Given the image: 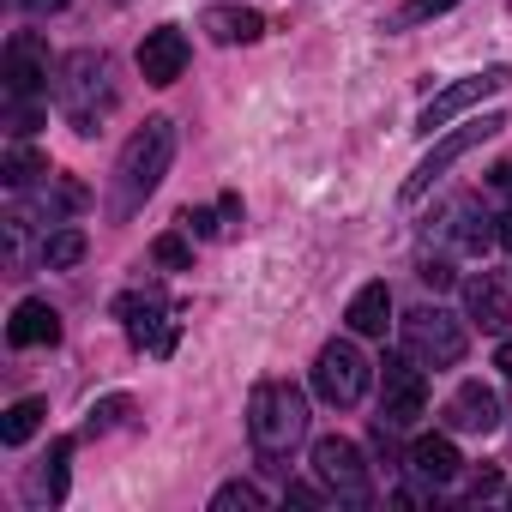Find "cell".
<instances>
[{
  "mask_svg": "<svg viewBox=\"0 0 512 512\" xmlns=\"http://www.w3.org/2000/svg\"><path fill=\"white\" fill-rule=\"evenodd\" d=\"M169 163H175V121H169V115H151V121L121 145V157H115V169H109V217L127 223V217L163 187Z\"/></svg>",
  "mask_w": 512,
  "mask_h": 512,
  "instance_id": "1",
  "label": "cell"
},
{
  "mask_svg": "<svg viewBox=\"0 0 512 512\" xmlns=\"http://www.w3.org/2000/svg\"><path fill=\"white\" fill-rule=\"evenodd\" d=\"M115 103H121V85H115V61L103 49H73L55 61V109L67 115V127L79 139L103 133Z\"/></svg>",
  "mask_w": 512,
  "mask_h": 512,
  "instance_id": "2",
  "label": "cell"
},
{
  "mask_svg": "<svg viewBox=\"0 0 512 512\" xmlns=\"http://www.w3.org/2000/svg\"><path fill=\"white\" fill-rule=\"evenodd\" d=\"M247 434L272 470H284L278 458H290L308 434V392L296 380H260L247 392Z\"/></svg>",
  "mask_w": 512,
  "mask_h": 512,
  "instance_id": "3",
  "label": "cell"
},
{
  "mask_svg": "<svg viewBox=\"0 0 512 512\" xmlns=\"http://www.w3.org/2000/svg\"><path fill=\"white\" fill-rule=\"evenodd\" d=\"M494 133H506V115H500V109H488V115H476V121L452 127V133H440V139H434V151H428V157L410 169V181H404V199H422V193H428V187H434V181H440L452 163H464V157H470L482 139H494Z\"/></svg>",
  "mask_w": 512,
  "mask_h": 512,
  "instance_id": "4",
  "label": "cell"
},
{
  "mask_svg": "<svg viewBox=\"0 0 512 512\" xmlns=\"http://www.w3.org/2000/svg\"><path fill=\"white\" fill-rule=\"evenodd\" d=\"M398 332H404V350H410L422 368H458L464 350H470L464 326H458L446 308H410V314L398 320Z\"/></svg>",
  "mask_w": 512,
  "mask_h": 512,
  "instance_id": "5",
  "label": "cell"
},
{
  "mask_svg": "<svg viewBox=\"0 0 512 512\" xmlns=\"http://www.w3.org/2000/svg\"><path fill=\"white\" fill-rule=\"evenodd\" d=\"M368 380H374V362H368V356H362L350 338H332V344H320V356H314V392H320L332 410H350V404H362Z\"/></svg>",
  "mask_w": 512,
  "mask_h": 512,
  "instance_id": "6",
  "label": "cell"
},
{
  "mask_svg": "<svg viewBox=\"0 0 512 512\" xmlns=\"http://www.w3.org/2000/svg\"><path fill=\"white\" fill-rule=\"evenodd\" d=\"M506 85H512V67H482V73H470V79H452L446 91H434V97L416 109V133H422V139H434L452 115L476 109L482 97H494V91H506Z\"/></svg>",
  "mask_w": 512,
  "mask_h": 512,
  "instance_id": "7",
  "label": "cell"
},
{
  "mask_svg": "<svg viewBox=\"0 0 512 512\" xmlns=\"http://www.w3.org/2000/svg\"><path fill=\"white\" fill-rule=\"evenodd\" d=\"M314 476H320L338 500H350V506H362V500L374 494V482H368V452H362L356 440H344V434L314 440Z\"/></svg>",
  "mask_w": 512,
  "mask_h": 512,
  "instance_id": "8",
  "label": "cell"
},
{
  "mask_svg": "<svg viewBox=\"0 0 512 512\" xmlns=\"http://www.w3.org/2000/svg\"><path fill=\"white\" fill-rule=\"evenodd\" d=\"M422 410H428L422 362H416V356H386V362H380V416H386L392 428H410Z\"/></svg>",
  "mask_w": 512,
  "mask_h": 512,
  "instance_id": "9",
  "label": "cell"
},
{
  "mask_svg": "<svg viewBox=\"0 0 512 512\" xmlns=\"http://www.w3.org/2000/svg\"><path fill=\"white\" fill-rule=\"evenodd\" d=\"M187 61H193V49H187V31L181 25H157V31H145V43H139V73H145V85H175L181 73H187Z\"/></svg>",
  "mask_w": 512,
  "mask_h": 512,
  "instance_id": "10",
  "label": "cell"
},
{
  "mask_svg": "<svg viewBox=\"0 0 512 512\" xmlns=\"http://www.w3.org/2000/svg\"><path fill=\"white\" fill-rule=\"evenodd\" d=\"M43 85H49V49L37 31H19L7 43V97L19 103V97H37Z\"/></svg>",
  "mask_w": 512,
  "mask_h": 512,
  "instance_id": "11",
  "label": "cell"
},
{
  "mask_svg": "<svg viewBox=\"0 0 512 512\" xmlns=\"http://www.w3.org/2000/svg\"><path fill=\"white\" fill-rule=\"evenodd\" d=\"M446 428L452 434H494L500 428V398L482 386V380H464L446 404Z\"/></svg>",
  "mask_w": 512,
  "mask_h": 512,
  "instance_id": "12",
  "label": "cell"
},
{
  "mask_svg": "<svg viewBox=\"0 0 512 512\" xmlns=\"http://www.w3.org/2000/svg\"><path fill=\"white\" fill-rule=\"evenodd\" d=\"M404 464H410L428 488H446V482H458V476H464V458H458L452 434H422V440H410Z\"/></svg>",
  "mask_w": 512,
  "mask_h": 512,
  "instance_id": "13",
  "label": "cell"
},
{
  "mask_svg": "<svg viewBox=\"0 0 512 512\" xmlns=\"http://www.w3.org/2000/svg\"><path fill=\"white\" fill-rule=\"evenodd\" d=\"M7 344L13 350H43V344H61V314L43 302V296H25L7 320Z\"/></svg>",
  "mask_w": 512,
  "mask_h": 512,
  "instance_id": "14",
  "label": "cell"
},
{
  "mask_svg": "<svg viewBox=\"0 0 512 512\" xmlns=\"http://www.w3.org/2000/svg\"><path fill=\"white\" fill-rule=\"evenodd\" d=\"M464 314H470L482 332H506V320H512V290H506L494 272H482V278L464 284Z\"/></svg>",
  "mask_w": 512,
  "mask_h": 512,
  "instance_id": "15",
  "label": "cell"
},
{
  "mask_svg": "<svg viewBox=\"0 0 512 512\" xmlns=\"http://www.w3.org/2000/svg\"><path fill=\"white\" fill-rule=\"evenodd\" d=\"M199 25H205L217 43H260V37H266V13L235 7V0H223V7H205Z\"/></svg>",
  "mask_w": 512,
  "mask_h": 512,
  "instance_id": "16",
  "label": "cell"
},
{
  "mask_svg": "<svg viewBox=\"0 0 512 512\" xmlns=\"http://www.w3.org/2000/svg\"><path fill=\"white\" fill-rule=\"evenodd\" d=\"M500 241V217H488L476 199H458L452 205V247L458 253H488Z\"/></svg>",
  "mask_w": 512,
  "mask_h": 512,
  "instance_id": "17",
  "label": "cell"
},
{
  "mask_svg": "<svg viewBox=\"0 0 512 512\" xmlns=\"http://www.w3.org/2000/svg\"><path fill=\"white\" fill-rule=\"evenodd\" d=\"M344 320H350L356 338H386V326H392V290H386V284H362V290L350 296Z\"/></svg>",
  "mask_w": 512,
  "mask_h": 512,
  "instance_id": "18",
  "label": "cell"
},
{
  "mask_svg": "<svg viewBox=\"0 0 512 512\" xmlns=\"http://www.w3.org/2000/svg\"><path fill=\"white\" fill-rule=\"evenodd\" d=\"M43 175H55V169H49V151H37V145L13 139L7 163H0V181H7V187H37Z\"/></svg>",
  "mask_w": 512,
  "mask_h": 512,
  "instance_id": "19",
  "label": "cell"
},
{
  "mask_svg": "<svg viewBox=\"0 0 512 512\" xmlns=\"http://www.w3.org/2000/svg\"><path fill=\"white\" fill-rule=\"evenodd\" d=\"M85 247H91V241H85V229L61 223V229H49V235H43V266H49V272H73V266L85 260Z\"/></svg>",
  "mask_w": 512,
  "mask_h": 512,
  "instance_id": "20",
  "label": "cell"
},
{
  "mask_svg": "<svg viewBox=\"0 0 512 512\" xmlns=\"http://www.w3.org/2000/svg\"><path fill=\"white\" fill-rule=\"evenodd\" d=\"M43 416H49L43 398H19V404H7V416H0V440H7V446H25V440L43 428Z\"/></svg>",
  "mask_w": 512,
  "mask_h": 512,
  "instance_id": "21",
  "label": "cell"
},
{
  "mask_svg": "<svg viewBox=\"0 0 512 512\" xmlns=\"http://www.w3.org/2000/svg\"><path fill=\"white\" fill-rule=\"evenodd\" d=\"M127 416H133V398H127V392H109V398H97V404L85 410V434H91V440H97V434H115Z\"/></svg>",
  "mask_w": 512,
  "mask_h": 512,
  "instance_id": "22",
  "label": "cell"
},
{
  "mask_svg": "<svg viewBox=\"0 0 512 512\" xmlns=\"http://www.w3.org/2000/svg\"><path fill=\"white\" fill-rule=\"evenodd\" d=\"M452 7H458V0H404V7L386 13V31H416V25H428V19H446Z\"/></svg>",
  "mask_w": 512,
  "mask_h": 512,
  "instance_id": "23",
  "label": "cell"
},
{
  "mask_svg": "<svg viewBox=\"0 0 512 512\" xmlns=\"http://www.w3.org/2000/svg\"><path fill=\"white\" fill-rule=\"evenodd\" d=\"M43 205H49V217H55V211H85V205H91V187L73 181V175H49V181H43Z\"/></svg>",
  "mask_w": 512,
  "mask_h": 512,
  "instance_id": "24",
  "label": "cell"
},
{
  "mask_svg": "<svg viewBox=\"0 0 512 512\" xmlns=\"http://www.w3.org/2000/svg\"><path fill=\"white\" fill-rule=\"evenodd\" d=\"M67 458H73V440H55V446H49V464H43V476H37V494L67 500Z\"/></svg>",
  "mask_w": 512,
  "mask_h": 512,
  "instance_id": "25",
  "label": "cell"
},
{
  "mask_svg": "<svg viewBox=\"0 0 512 512\" xmlns=\"http://www.w3.org/2000/svg\"><path fill=\"white\" fill-rule=\"evenodd\" d=\"M151 266H163V272H187V266H193V247H187L181 229H169V235L151 241Z\"/></svg>",
  "mask_w": 512,
  "mask_h": 512,
  "instance_id": "26",
  "label": "cell"
},
{
  "mask_svg": "<svg viewBox=\"0 0 512 512\" xmlns=\"http://www.w3.org/2000/svg\"><path fill=\"white\" fill-rule=\"evenodd\" d=\"M235 506H241V512H253V506H266V494L253 488V482H223V488L211 494V512H235Z\"/></svg>",
  "mask_w": 512,
  "mask_h": 512,
  "instance_id": "27",
  "label": "cell"
},
{
  "mask_svg": "<svg viewBox=\"0 0 512 512\" xmlns=\"http://www.w3.org/2000/svg\"><path fill=\"white\" fill-rule=\"evenodd\" d=\"M151 308H163V290H157V284H139V290H127V296L115 302L121 320H139V314H151Z\"/></svg>",
  "mask_w": 512,
  "mask_h": 512,
  "instance_id": "28",
  "label": "cell"
},
{
  "mask_svg": "<svg viewBox=\"0 0 512 512\" xmlns=\"http://www.w3.org/2000/svg\"><path fill=\"white\" fill-rule=\"evenodd\" d=\"M416 278H422L428 290H452V284H458V272H452V260H446V253H422Z\"/></svg>",
  "mask_w": 512,
  "mask_h": 512,
  "instance_id": "29",
  "label": "cell"
},
{
  "mask_svg": "<svg viewBox=\"0 0 512 512\" xmlns=\"http://www.w3.org/2000/svg\"><path fill=\"white\" fill-rule=\"evenodd\" d=\"M181 229H187V235H199V241H211V235H223V211L187 205V211H181Z\"/></svg>",
  "mask_w": 512,
  "mask_h": 512,
  "instance_id": "30",
  "label": "cell"
},
{
  "mask_svg": "<svg viewBox=\"0 0 512 512\" xmlns=\"http://www.w3.org/2000/svg\"><path fill=\"white\" fill-rule=\"evenodd\" d=\"M500 488H506V482H500V470H494V464H482V470L470 476V494H476V500H488V494H500Z\"/></svg>",
  "mask_w": 512,
  "mask_h": 512,
  "instance_id": "31",
  "label": "cell"
},
{
  "mask_svg": "<svg viewBox=\"0 0 512 512\" xmlns=\"http://www.w3.org/2000/svg\"><path fill=\"white\" fill-rule=\"evenodd\" d=\"M37 121H43V115H37V109H31L25 97H19V103H13V121H7V127H13V139H25V133H31Z\"/></svg>",
  "mask_w": 512,
  "mask_h": 512,
  "instance_id": "32",
  "label": "cell"
},
{
  "mask_svg": "<svg viewBox=\"0 0 512 512\" xmlns=\"http://www.w3.org/2000/svg\"><path fill=\"white\" fill-rule=\"evenodd\" d=\"M488 187H494L500 199H512V157H500V163L488 169Z\"/></svg>",
  "mask_w": 512,
  "mask_h": 512,
  "instance_id": "33",
  "label": "cell"
},
{
  "mask_svg": "<svg viewBox=\"0 0 512 512\" xmlns=\"http://www.w3.org/2000/svg\"><path fill=\"white\" fill-rule=\"evenodd\" d=\"M217 211H223V235H229V229L241 223V193H223V199H217Z\"/></svg>",
  "mask_w": 512,
  "mask_h": 512,
  "instance_id": "34",
  "label": "cell"
},
{
  "mask_svg": "<svg viewBox=\"0 0 512 512\" xmlns=\"http://www.w3.org/2000/svg\"><path fill=\"white\" fill-rule=\"evenodd\" d=\"M284 500H296V506H320V488H308V482H290V488H284Z\"/></svg>",
  "mask_w": 512,
  "mask_h": 512,
  "instance_id": "35",
  "label": "cell"
},
{
  "mask_svg": "<svg viewBox=\"0 0 512 512\" xmlns=\"http://www.w3.org/2000/svg\"><path fill=\"white\" fill-rule=\"evenodd\" d=\"M494 368H506V374H512V332H500V350H494Z\"/></svg>",
  "mask_w": 512,
  "mask_h": 512,
  "instance_id": "36",
  "label": "cell"
},
{
  "mask_svg": "<svg viewBox=\"0 0 512 512\" xmlns=\"http://www.w3.org/2000/svg\"><path fill=\"white\" fill-rule=\"evenodd\" d=\"M25 7H31V13H61L67 0H25Z\"/></svg>",
  "mask_w": 512,
  "mask_h": 512,
  "instance_id": "37",
  "label": "cell"
},
{
  "mask_svg": "<svg viewBox=\"0 0 512 512\" xmlns=\"http://www.w3.org/2000/svg\"><path fill=\"white\" fill-rule=\"evenodd\" d=\"M500 247H512V211L500 217Z\"/></svg>",
  "mask_w": 512,
  "mask_h": 512,
  "instance_id": "38",
  "label": "cell"
},
{
  "mask_svg": "<svg viewBox=\"0 0 512 512\" xmlns=\"http://www.w3.org/2000/svg\"><path fill=\"white\" fill-rule=\"evenodd\" d=\"M506 500H512V488H506Z\"/></svg>",
  "mask_w": 512,
  "mask_h": 512,
  "instance_id": "39",
  "label": "cell"
}]
</instances>
